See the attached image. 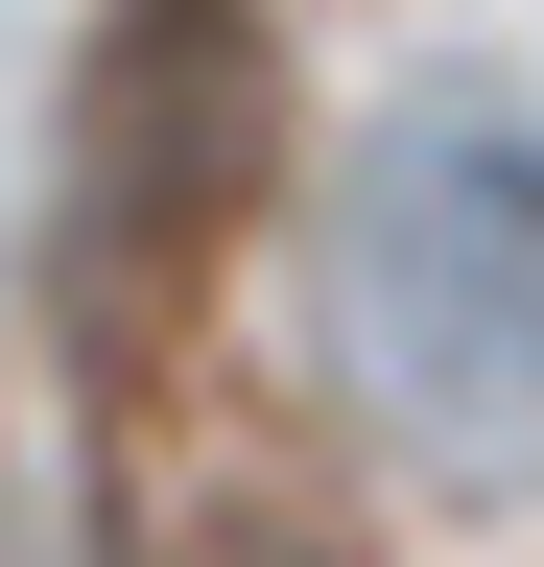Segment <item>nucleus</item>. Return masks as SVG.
Here are the masks:
<instances>
[{"label": "nucleus", "instance_id": "obj_2", "mask_svg": "<svg viewBox=\"0 0 544 567\" xmlns=\"http://www.w3.org/2000/svg\"><path fill=\"white\" fill-rule=\"evenodd\" d=\"M260 142H285V71H260L237 0H119V24H95L72 213H95V284H119V308H166V284L260 213Z\"/></svg>", "mask_w": 544, "mask_h": 567}, {"label": "nucleus", "instance_id": "obj_1", "mask_svg": "<svg viewBox=\"0 0 544 567\" xmlns=\"http://www.w3.org/2000/svg\"><path fill=\"white\" fill-rule=\"evenodd\" d=\"M308 354L450 520H544V71H402L308 166Z\"/></svg>", "mask_w": 544, "mask_h": 567}, {"label": "nucleus", "instance_id": "obj_3", "mask_svg": "<svg viewBox=\"0 0 544 567\" xmlns=\"http://www.w3.org/2000/svg\"><path fill=\"white\" fill-rule=\"evenodd\" d=\"M189 567H356V544H308V520H214Z\"/></svg>", "mask_w": 544, "mask_h": 567}]
</instances>
